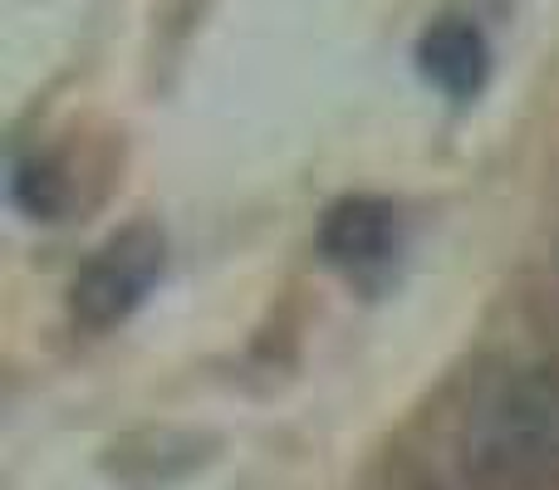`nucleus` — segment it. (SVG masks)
<instances>
[{
    "instance_id": "f257e3e1",
    "label": "nucleus",
    "mask_w": 559,
    "mask_h": 490,
    "mask_svg": "<svg viewBox=\"0 0 559 490\" xmlns=\"http://www.w3.org/2000/svg\"><path fill=\"white\" fill-rule=\"evenodd\" d=\"M462 476L472 490L559 486V378L515 373L481 397L462 432Z\"/></svg>"
},
{
    "instance_id": "f03ea898",
    "label": "nucleus",
    "mask_w": 559,
    "mask_h": 490,
    "mask_svg": "<svg viewBox=\"0 0 559 490\" xmlns=\"http://www.w3.org/2000/svg\"><path fill=\"white\" fill-rule=\"evenodd\" d=\"M167 270V241L153 222H133L114 231L94 255L79 265L74 285H69V314L79 328H104L123 324L163 279Z\"/></svg>"
},
{
    "instance_id": "7ed1b4c3",
    "label": "nucleus",
    "mask_w": 559,
    "mask_h": 490,
    "mask_svg": "<svg viewBox=\"0 0 559 490\" xmlns=\"http://www.w3.org/2000/svg\"><path fill=\"white\" fill-rule=\"evenodd\" d=\"M397 241H403V222H397L393 202H378V196H344L324 212L319 222V255L329 265L348 270H373L388 265L397 255Z\"/></svg>"
},
{
    "instance_id": "20e7f679",
    "label": "nucleus",
    "mask_w": 559,
    "mask_h": 490,
    "mask_svg": "<svg viewBox=\"0 0 559 490\" xmlns=\"http://www.w3.org/2000/svg\"><path fill=\"white\" fill-rule=\"evenodd\" d=\"M417 74L452 104H472L491 79V39L466 15H442L417 39Z\"/></svg>"
}]
</instances>
